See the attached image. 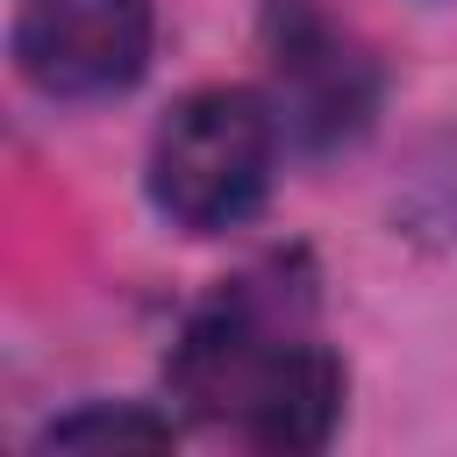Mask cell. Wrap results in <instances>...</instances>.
<instances>
[{
	"mask_svg": "<svg viewBox=\"0 0 457 457\" xmlns=\"http://www.w3.org/2000/svg\"><path fill=\"white\" fill-rule=\"evenodd\" d=\"M278 107L257 86H193L150 136V200L186 236L250 221L278 171Z\"/></svg>",
	"mask_w": 457,
	"mask_h": 457,
	"instance_id": "cell-2",
	"label": "cell"
},
{
	"mask_svg": "<svg viewBox=\"0 0 457 457\" xmlns=\"http://www.w3.org/2000/svg\"><path fill=\"white\" fill-rule=\"evenodd\" d=\"M157 43L150 0H21L14 71L50 100H114L143 79Z\"/></svg>",
	"mask_w": 457,
	"mask_h": 457,
	"instance_id": "cell-3",
	"label": "cell"
},
{
	"mask_svg": "<svg viewBox=\"0 0 457 457\" xmlns=\"http://www.w3.org/2000/svg\"><path fill=\"white\" fill-rule=\"evenodd\" d=\"M171 443L179 421L143 400H86L36 436V450H171Z\"/></svg>",
	"mask_w": 457,
	"mask_h": 457,
	"instance_id": "cell-5",
	"label": "cell"
},
{
	"mask_svg": "<svg viewBox=\"0 0 457 457\" xmlns=\"http://www.w3.org/2000/svg\"><path fill=\"white\" fill-rule=\"evenodd\" d=\"M307 300H286V286L236 278L207 307L186 314L171 343V393L257 450H321L343 421V364L328 343L307 336Z\"/></svg>",
	"mask_w": 457,
	"mask_h": 457,
	"instance_id": "cell-1",
	"label": "cell"
},
{
	"mask_svg": "<svg viewBox=\"0 0 457 457\" xmlns=\"http://www.w3.org/2000/svg\"><path fill=\"white\" fill-rule=\"evenodd\" d=\"M271 64H278V121L307 129L314 143L350 136L371 107V64L314 14V7H286L271 21Z\"/></svg>",
	"mask_w": 457,
	"mask_h": 457,
	"instance_id": "cell-4",
	"label": "cell"
}]
</instances>
